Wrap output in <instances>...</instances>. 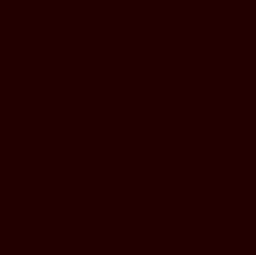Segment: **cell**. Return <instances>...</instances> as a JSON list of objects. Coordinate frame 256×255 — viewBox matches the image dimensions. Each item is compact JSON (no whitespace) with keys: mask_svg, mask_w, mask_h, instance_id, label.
<instances>
[]
</instances>
